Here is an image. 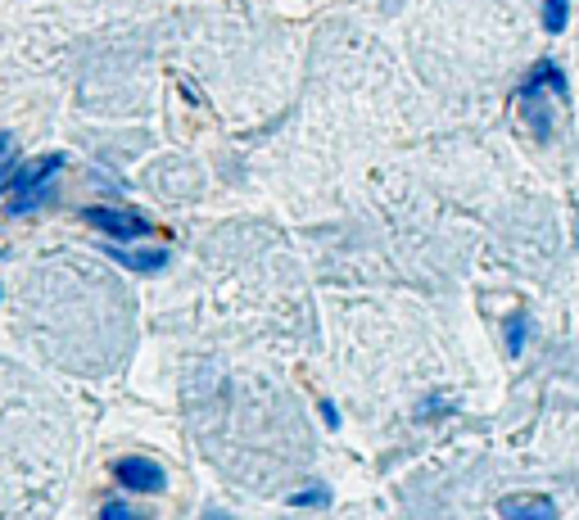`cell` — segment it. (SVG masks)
Wrapping results in <instances>:
<instances>
[{"mask_svg": "<svg viewBox=\"0 0 579 520\" xmlns=\"http://www.w3.org/2000/svg\"><path fill=\"white\" fill-rule=\"evenodd\" d=\"M59 168H64L59 154H41V159L23 163V168L10 177V213H32V208L50 204V199H55Z\"/></svg>", "mask_w": 579, "mask_h": 520, "instance_id": "7a4b0ae2", "label": "cell"}, {"mask_svg": "<svg viewBox=\"0 0 579 520\" xmlns=\"http://www.w3.org/2000/svg\"><path fill=\"white\" fill-rule=\"evenodd\" d=\"M516 95H521V118L530 123V132L539 136V141H548V136H552V109H548V104L566 95V77H561V68L548 64V59L534 64V73L525 77Z\"/></svg>", "mask_w": 579, "mask_h": 520, "instance_id": "6da1fadb", "label": "cell"}, {"mask_svg": "<svg viewBox=\"0 0 579 520\" xmlns=\"http://www.w3.org/2000/svg\"><path fill=\"white\" fill-rule=\"evenodd\" d=\"M105 254L114 263H123L127 272H163L168 267V249H118V245H105Z\"/></svg>", "mask_w": 579, "mask_h": 520, "instance_id": "8992f818", "label": "cell"}, {"mask_svg": "<svg viewBox=\"0 0 579 520\" xmlns=\"http://www.w3.org/2000/svg\"><path fill=\"white\" fill-rule=\"evenodd\" d=\"M525 340H530V317L512 312V317H507V353H521Z\"/></svg>", "mask_w": 579, "mask_h": 520, "instance_id": "52a82bcc", "label": "cell"}, {"mask_svg": "<svg viewBox=\"0 0 579 520\" xmlns=\"http://www.w3.org/2000/svg\"><path fill=\"white\" fill-rule=\"evenodd\" d=\"M86 222L95 231H105L109 240H145L154 236V222H145L141 213H127V208H86Z\"/></svg>", "mask_w": 579, "mask_h": 520, "instance_id": "3957f363", "label": "cell"}, {"mask_svg": "<svg viewBox=\"0 0 579 520\" xmlns=\"http://www.w3.org/2000/svg\"><path fill=\"white\" fill-rule=\"evenodd\" d=\"M570 19V0H543V28L548 32H561Z\"/></svg>", "mask_w": 579, "mask_h": 520, "instance_id": "ba28073f", "label": "cell"}, {"mask_svg": "<svg viewBox=\"0 0 579 520\" xmlns=\"http://www.w3.org/2000/svg\"><path fill=\"white\" fill-rule=\"evenodd\" d=\"M14 154H19V150H14V136L0 132V181H10L14 172H19V168H14Z\"/></svg>", "mask_w": 579, "mask_h": 520, "instance_id": "9c48e42d", "label": "cell"}, {"mask_svg": "<svg viewBox=\"0 0 579 520\" xmlns=\"http://www.w3.org/2000/svg\"><path fill=\"white\" fill-rule=\"evenodd\" d=\"M322 502H326V489H308L295 498V507H322Z\"/></svg>", "mask_w": 579, "mask_h": 520, "instance_id": "30bf717a", "label": "cell"}, {"mask_svg": "<svg viewBox=\"0 0 579 520\" xmlns=\"http://www.w3.org/2000/svg\"><path fill=\"white\" fill-rule=\"evenodd\" d=\"M118 484L132 493H163L168 489V475H163V466L154 462V457H123V462L114 466Z\"/></svg>", "mask_w": 579, "mask_h": 520, "instance_id": "277c9868", "label": "cell"}, {"mask_svg": "<svg viewBox=\"0 0 579 520\" xmlns=\"http://www.w3.org/2000/svg\"><path fill=\"white\" fill-rule=\"evenodd\" d=\"M503 520H557V502L548 493H525V498H503L498 502Z\"/></svg>", "mask_w": 579, "mask_h": 520, "instance_id": "5b68a950", "label": "cell"}]
</instances>
